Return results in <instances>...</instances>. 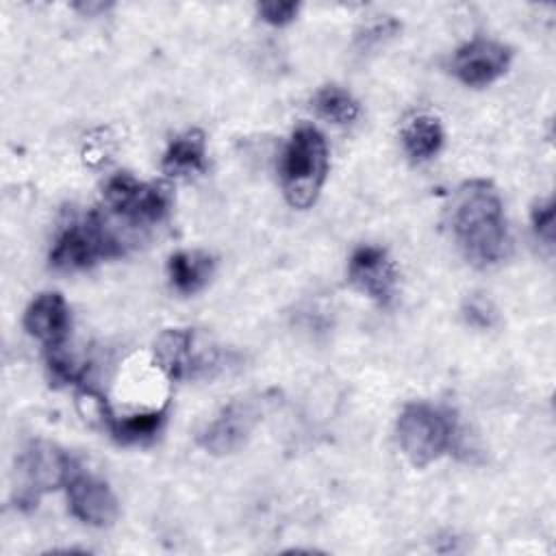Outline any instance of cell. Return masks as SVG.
Masks as SVG:
<instances>
[{
  "label": "cell",
  "instance_id": "obj_1",
  "mask_svg": "<svg viewBox=\"0 0 556 556\" xmlns=\"http://www.w3.org/2000/svg\"><path fill=\"white\" fill-rule=\"evenodd\" d=\"M454 239L476 267L497 265L508 256L510 237L497 189L482 178L463 182L450 208Z\"/></svg>",
  "mask_w": 556,
  "mask_h": 556
},
{
  "label": "cell",
  "instance_id": "obj_2",
  "mask_svg": "<svg viewBox=\"0 0 556 556\" xmlns=\"http://www.w3.org/2000/svg\"><path fill=\"white\" fill-rule=\"evenodd\" d=\"M328 174V146L313 124H300L285 146L280 187L293 208L315 204Z\"/></svg>",
  "mask_w": 556,
  "mask_h": 556
},
{
  "label": "cell",
  "instance_id": "obj_3",
  "mask_svg": "<svg viewBox=\"0 0 556 556\" xmlns=\"http://www.w3.org/2000/svg\"><path fill=\"white\" fill-rule=\"evenodd\" d=\"M397 443L413 467H428L439 460L456 441L452 415L428 402H410L397 417Z\"/></svg>",
  "mask_w": 556,
  "mask_h": 556
},
{
  "label": "cell",
  "instance_id": "obj_4",
  "mask_svg": "<svg viewBox=\"0 0 556 556\" xmlns=\"http://www.w3.org/2000/svg\"><path fill=\"white\" fill-rule=\"evenodd\" d=\"M124 250V241L106 222L98 213H89L56 235L50 250V265L59 271H80L93 267L98 261L122 256Z\"/></svg>",
  "mask_w": 556,
  "mask_h": 556
},
{
  "label": "cell",
  "instance_id": "obj_5",
  "mask_svg": "<svg viewBox=\"0 0 556 556\" xmlns=\"http://www.w3.org/2000/svg\"><path fill=\"white\" fill-rule=\"evenodd\" d=\"M76 469L72 456L48 441H30L15 463L13 502L17 508H33L48 491L65 486Z\"/></svg>",
  "mask_w": 556,
  "mask_h": 556
},
{
  "label": "cell",
  "instance_id": "obj_6",
  "mask_svg": "<svg viewBox=\"0 0 556 556\" xmlns=\"http://www.w3.org/2000/svg\"><path fill=\"white\" fill-rule=\"evenodd\" d=\"M154 358L172 380H189L208 376L219 363V352L193 328H167L154 343Z\"/></svg>",
  "mask_w": 556,
  "mask_h": 556
},
{
  "label": "cell",
  "instance_id": "obj_7",
  "mask_svg": "<svg viewBox=\"0 0 556 556\" xmlns=\"http://www.w3.org/2000/svg\"><path fill=\"white\" fill-rule=\"evenodd\" d=\"M104 202L128 224L146 226L159 224L167 215L172 195L161 182H143L128 172H119L104 185Z\"/></svg>",
  "mask_w": 556,
  "mask_h": 556
},
{
  "label": "cell",
  "instance_id": "obj_8",
  "mask_svg": "<svg viewBox=\"0 0 556 556\" xmlns=\"http://www.w3.org/2000/svg\"><path fill=\"white\" fill-rule=\"evenodd\" d=\"M263 415L258 397H237L226 404L198 434V445L215 456L241 450Z\"/></svg>",
  "mask_w": 556,
  "mask_h": 556
},
{
  "label": "cell",
  "instance_id": "obj_9",
  "mask_svg": "<svg viewBox=\"0 0 556 556\" xmlns=\"http://www.w3.org/2000/svg\"><path fill=\"white\" fill-rule=\"evenodd\" d=\"M348 280L356 291L387 306L395 295L397 267L384 248L358 245L348 261Z\"/></svg>",
  "mask_w": 556,
  "mask_h": 556
},
{
  "label": "cell",
  "instance_id": "obj_10",
  "mask_svg": "<svg viewBox=\"0 0 556 556\" xmlns=\"http://www.w3.org/2000/svg\"><path fill=\"white\" fill-rule=\"evenodd\" d=\"M513 52L495 39H471L456 48L452 56L454 76L467 87H484L495 83L510 65Z\"/></svg>",
  "mask_w": 556,
  "mask_h": 556
},
{
  "label": "cell",
  "instance_id": "obj_11",
  "mask_svg": "<svg viewBox=\"0 0 556 556\" xmlns=\"http://www.w3.org/2000/svg\"><path fill=\"white\" fill-rule=\"evenodd\" d=\"M65 491L72 515L83 523L104 528L117 519V497L104 480L76 467L65 482Z\"/></svg>",
  "mask_w": 556,
  "mask_h": 556
},
{
  "label": "cell",
  "instance_id": "obj_12",
  "mask_svg": "<svg viewBox=\"0 0 556 556\" xmlns=\"http://www.w3.org/2000/svg\"><path fill=\"white\" fill-rule=\"evenodd\" d=\"M22 324L24 330L46 348H59L65 343L72 326L67 302L56 291H43L26 306Z\"/></svg>",
  "mask_w": 556,
  "mask_h": 556
},
{
  "label": "cell",
  "instance_id": "obj_13",
  "mask_svg": "<svg viewBox=\"0 0 556 556\" xmlns=\"http://www.w3.org/2000/svg\"><path fill=\"white\" fill-rule=\"evenodd\" d=\"M215 271V261L204 250H180L167 261L172 287L182 295H193L204 289Z\"/></svg>",
  "mask_w": 556,
  "mask_h": 556
},
{
  "label": "cell",
  "instance_id": "obj_14",
  "mask_svg": "<svg viewBox=\"0 0 556 556\" xmlns=\"http://www.w3.org/2000/svg\"><path fill=\"white\" fill-rule=\"evenodd\" d=\"M161 167L169 176H191L200 174L206 167V141L204 132L189 128L174 137L163 154Z\"/></svg>",
  "mask_w": 556,
  "mask_h": 556
},
{
  "label": "cell",
  "instance_id": "obj_15",
  "mask_svg": "<svg viewBox=\"0 0 556 556\" xmlns=\"http://www.w3.org/2000/svg\"><path fill=\"white\" fill-rule=\"evenodd\" d=\"M167 419V408H152V410H143V413H132V415H124V417H115L111 413V408L104 415V426L111 430L113 439L122 445H139V443H148L152 441L163 424Z\"/></svg>",
  "mask_w": 556,
  "mask_h": 556
},
{
  "label": "cell",
  "instance_id": "obj_16",
  "mask_svg": "<svg viewBox=\"0 0 556 556\" xmlns=\"http://www.w3.org/2000/svg\"><path fill=\"white\" fill-rule=\"evenodd\" d=\"M400 137H402L404 152L417 163L432 159L443 146L441 122L432 115H426V113L410 117L402 126Z\"/></svg>",
  "mask_w": 556,
  "mask_h": 556
},
{
  "label": "cell",
  "instance_id": "obj_17",
  "mask_svg": "<svg viewBox=\"0 0 556 556\" xmlns=\"http://www.w3.org/2000/svg\"><path fill=\"white\" fill-rule=\"evenodd\" d=\"M313 109L319 117L332 124H352L361 113L354 96L337 85H324L321 89H317V93L313 96Z\"/></svg>",
  "mask_w": 556,
  "mask_h": 556
},
{
  "label": "cell",
  "instance_id": "obj_18",
  "mask_svg": "<svg viewBox=\"0 0 556 556\" xmlns=\"http://www.w3.org/2000/svg\"><path fill=\"white\" fill-rule=\"evenodd\" d=\"M48 371L52 384H76L85 376V367H80L67 352H63V345L48 348Z\"/></svg>",
  "mask_w": 556,
  "mask_h": 556
},
{
  "label": "cell",
  "instance_id": "obj_19",
  "mask_svg": "<svg viewBox=\"0 0 556 556\" xmlns=\"http://www.w3.org/2000/svg\"><path fill=\"white\" fill-rule=\"evenodd\" d=\"M530 217H532V230H534L536 239L547 250H552L554 248V202H552V198L539 200L532 206V215Z\"/></svg>",
  "mask_w": 556,
  "mask_h": 556
},
{
  "label": "cell",
  "instance_id": "obj_20",
  "mask_svg": "<svg viewBox=\"0 0 556 556\" xmlns=\"http://www.w3.org/2000/svg\"><path fill=\"white\" fill-rule=\"evenodd\" d=\"M256 11L263 22L271 26H285L293 22L300 13V2L293 0H269V2H258Z\"/></svg>",
  "mask_w": 556,
  "mask_h": 556
},
{
  "label": "cell",
  "instance_id": "obj_21",
  "mask_svg": "<svg viewBox=\"0 0 556 556\" xmlns=\"http://www.w3.org/2000/svg\"><path fill=\"white\" fill-rule=\"evenodd\" d=\"M465 317L469 324L480 326V328H489L493 324V311L489 306V302H484L482 298H471L465 306Z\"/></svg>",
  "mask_w": 556,
  "mask_h": 556
},
{
  "label": "cell",
  "instance_id": "obj_22",
  "mask_svg": "<svg viewBox=\"0 0 556 556\" xmlns=\"http://www.w3.org/2000/svg\"><path fill=\"white\" fill-rule=\"evenodd\" d=\"M109 7H111L109 2H78V4H74V9L83 11L85 15H96L100 11H106Z\"/></svg>",
  "mask_w": 556,
  "mask_h": 556
}]
</instances>
